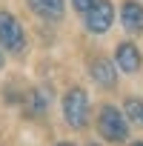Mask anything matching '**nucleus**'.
<instances>
[{"label": "nucleus", "instance_id": "obj_1", "mask_svg": "<svg viewBox=\"0 0 143 146\" xmlns=\"http://www.w3.org/2000/svg\"><path fill=\"white\" fill-rule=\"evenodd\" d=\"M97 132L112 143H123L129 137V120L123 112H117V106H103L97 115Z\"/></svg>", "mask_w": 143, "mask_h": 146}, {"label": "nucleus", "instance_id": "obj_2", "mask_svg": "<svg viewBox=\"0 0 143 146\" xmlns=\"http://www.w3.org/2000/svg\"><path fill=\"white\" fill-rule=\"evenodd\" d=\"M63 117L72 129H83L89 123V98L83 89H69L63 98Z\"/></svg>", "mask_w": 143, "mask_h": 146}, {"label": "nucleus", "instance_id": "obj_3", "mask_svg": "<svg viewBox=\"0 0 143 146\" xmlns=\"http://www.w3.org/2000/svg\"><path fill=\"white\" fill-rule=\"evenodd\" d=\"M23 46H26V35H23V26L17 23V17L9 12H0V49L20 52Z\"/></svg>", "mask_w": 143, "mask_h": 146}, {"label": "nucleus", "instance_id": "obj_4", "mask_svg": "<svg viewBox=\"0 0 143 146\" xmlns=\"http://www.w3.org/2000/svg\"><path fill=\"white\" fill-rule=\"evenodd\" d=\"M112 20H115V6L109 3V0H97V3L86 12V29H89L92 35H103V32H109Z\"/></svg>", "mask_w": 143, "mask_h": 146}, {"label": "nucleus", "instance_id": "obj_5", "mask_svg": "<svg viewBox=\"0 0 143 146\" xmlns=\"http://www.w3.org/2000/svg\"><path fill=\"white\" fill-rule=\"evenodd\" d=\"M115 60H117V69L126 72V75H134L140 69V49L134 43H120L117 52H115Z\"/></svg>", "mask_w": 143, "mask_h": 146}, {"label": "nucleus", "instance_id": "obj_6", "mask_svg": "<svg viewBox=\"0 0 143 146\" xmlns=\"http://www.w3.org/2000/svg\"><path fill=\"white\" fill-rule=\"evenodd\" d=\"M89 75H92V80H95V83H100V86H115V80H117L115 63H112V60H106V57H95V60H92Z\"/></svg>", "mask_w": 143, "mask_h": 146}, {"label": "nucleus", "instance_id": "obj_7", "mask_svg": "<svg viewBox=\"0 0 143 146\" xmlns=\"http://www.w3.org/2000/svg\"><path fill=\"white\" fill-rule=\"evenodd\" d=\"M120 20L126 32H143V6L134 3V0H126L120 9Z\"/></svg>", "mask_w": 143, "mask_h": 146}, {"label": "nucleus", "instance_id": "obj_8", "mask_svg": "<svg viewBox=\"0 0 143 146\" xmlns=\"http://www.w3.org/2000/svg\"><path fill=\"white\" fill-rule=\"evenodd\" d=\"M29 6L43 20H60L63 17V9H66L63 0H29Z\"/></svg>", "mask_w": 143, "mask_h": 146}, {"label": "nucleus", "instance_id": "obj_9", "mask_svg": "<svg viewBox=\"0 0 143 146\" xmlns=\"http://www.w3.org/2000/svg\"><path fill=\"white\" fill-rule=\"evenodd\" d=\"M126 117L134 120V123H143V103L134 100V98H129L126 100Z\"/></svg>", "mask_w": 143, "mask_h": 146}, {"label": "nucleus", "instance_id": "obj_10", "mask_svg": "<svg viewBox=\"0 0 143 146\" xmlns=\"http://www.w3.org/2000/svg\"><path fill=\"white\" fill-rule=\"evenodd\" d=\"M32 100H34V112H43L46 103L52 100V95H46L43 89H34V92H32Z\"/></svg>", "mask_w": 143, "mask_h": 146}, {"label": "nucleus", "instance_id": "obj_11", "mask_svg": "<svg viewBox=\"0 0 143 146\" xmlns=\"http://www.w3.org/2000/svg\"><path fill=\"white\" fill-rule=\"evenodd\" d=\"M95 3H97V0H72V6H75L77 12H83V15H86V12H89Z\"/></svg>", "mask_w": 143, "mask_h": 146}, {"label": "nucleus", "instance_id": "obj_12", "mask_svg": "<svg viewBox=\"0 0 143 146\" xmlns=\"http://www.w3.org/2000/svg\"><path fill=\"white\" fill-rule=\"evenodd\" d=\"M0 69H3V49H0Z\"/></svg>", "mask_w": 143, "mask_h": 146}, {"label": "nucleus", "instance_id": "obj_13", "mask_svg": "<svg viewBox=\"0 0 143 146\" xmlns=\"http://www.w3.org/2000/svg\"><path fill=\"white\" fill-rule=\"evenodd\" d=\"M57 146H75V143H57Z\"/></svg>", "mask_w": 143, "mask_h": 146}, {"label": "nucleus", "instance_id": "obj_14", "mask_svg": "<svg viewBox=\"0 0 143 146\" xmlns=\"http://www.w3.org/2000/svg\"><path fill=\"white\" fill-rule=\"evenodd\" d=\"M129 146H143V143H140V140H137V143H129Z\"/></svg>", "mask_w": 143, "mask_h": 146}]
</instances>
